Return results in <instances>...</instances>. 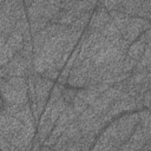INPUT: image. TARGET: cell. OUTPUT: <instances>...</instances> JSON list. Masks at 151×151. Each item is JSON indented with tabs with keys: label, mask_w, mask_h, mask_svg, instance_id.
Listing matches in <instances>:
<instances>
[{
	"label": "cell",
	"mask_w": 151,
	"mask_h": 151,
	"mask_svg": "<svg viewBox=\"0 0 151 151\" xmlns=\"http://www.w3.org/2000/svg\"><path fill=\"white\" fill-rule=\"evenodd\" d=\"M139 122V112H126L112 120L97 137L92 150H120L132 136Z\"/></svg>",
	"instance_id": "6da1fadb"
},
{
	"label": "cell",
	"mask_w": 151,
	"mask_h": 151,
	"mask_svg": "<svg viewBox=\"0 0 151 151\" xmlns=\"http://www.w3.org/2000/svg\"><path fill=\"white\" fill-rule=\"evenodd\" d=\"M72 31L71 26L60 25L57 33L50 37L41 50L34 53L33 57V70L38 74H42L51 68H57V61L63 55L65 50V41Z\"/></svg>",
	"instance_id": "7a4b0ae2"
},
{
	"label": "cell",
	"mask_w": 151,
	"mask_h": 151,
	"mask_svg": "<svg viewBox=\"0 0 151 151\" xmlns=\"http://www.w3.org/2000/svg\"><path fill=\"white\" fill-rule=\"evenodd\" d=\"M1 100L11 105L29 103L28 97V77L0 78Z\"/></svg>",
	"instance_id": "3957f363"
},
{
	"label": "cell",
	"mask_w": 151,
	"mask_h": 151,
	"mask_svg": "<svg viewBox=\"0 0 151 151\" xmlns=\"http://www.w3.org/2000/svg\"><path fill=\"white\" fill-rule=\"evenodd\" d=\"M67 103L65 101L64 97H61L58 100H51L48 99L47 105L38 122V126H37V137L41 140V143H44L47 137L50 136V133L52 132L53 127L57 124V120L59 119L60 114L64 112L65 107H66Z\"/></svg>",
	"instance_id": "277c9868"
},
{
	"label": "cell",
	"mask_w": 151,
	"mask_h": 151,
	"mask_svg": "<svg viewBox=\"0 0 151 151\" xmlns=\"http://www.w3.org/2000/svg\"><path fill=\"white\" fill-rule=\"evenodd\" d=\"M139 122L130 139L122 145L120 150H139L151 138V107H144L138 111Z\"/></svg>",
	"instance_id": "5b68a950"
},
{
	"label": "cell",
	"mask_w": 151,
	"mask_h": 151,
	"mask_svg": "<svg viewBox=\"0 0 151 151\" xmlns=\"http://www.w3.org/2000/svg\"><path fill=\"white\" fill-rule=\"evenodd\" d=\"M130 44L123 38L118 41H107L106 45L90 60L94 66H107L124 60Z\"/></svg>",
	"instance_id": "8992f818"
},
{
	"label": "cell",
	"mask_w": 151,
	"mask_h": 151,
	"mask_svg": "<svg viewBox=\"0 0 151 151\" xmlns=\"http://www.w3.org/2000/svg\"><path fill=\"white\" fill-rule=\"evenodd\" d=\"M17 117L8 114L5 111L0 112V150L11 151V140L12 138L25 126Z\"/></svg>",
	"instance_id": "52a82bcc"
},
{
	"label": "cell",
	"mask_w": 151,
	"mask_h": 151,
	"mask_svg": "<svg viewBox=\"0 0 151 151\" xmlns=\"http://www.w3.org/2000/svg\"><path fill=\"white\" fill-rule=\"evenodd\" d=\"M33 72V61L28 60L19 52L6 65L0 67V78L28 77Z\"/></svg>",
	"instance_id": "ba28073f"
},
{
	"label": "cell",
	"mask_w": 151,
	"mask_h": 151,
	"mask_svg": "<svg viewBox=\"0 0 151 151\" xmlns=\"http://www.w3.org/2000/svg\"><path fill=\"white\" fill-rule=\"evenodd\" d=\"M92 68L93 65L90 59H83L80 61H77L68 74L67 85L74 88H83L90 86Z\"/></svg>",
	"instance_id": "9c48e42d"
},
{
	"label": "cell",
	"mask_w": 151,
	"mask_h": 151,
	"mask_svg": "<svg viewBox=\"0 0 151 151\" xmlns=\"http://www.w3.org/2000/svg\"><path fill=\"white\" fill-rule=\"evenodd\" d=\"M25 44V38L22 33L14 29L8 37L7 40L0 44V63L1 66L6 65L17 53L21 51Z\"/></svg>",
	"instance_id": "30bf717a"
},
{
	"label": "cell",
	"mask_w": 151,
	"mask_h": 151,
	"mask_svg": "<svg viewBox=\"0 0 151 151\" xmlns=\"http://www.w3.org/2000/svg\"><path fill=\"white\" fill-rule=\"evenodd\" d=\"M60 9V6L52 5L47 0H33L32 4L27 7V17L29 21L40 18H46L52 21Z\"/></svg>",
	"instance_id": "8fae6325"
},
{
	"label": "cell",
	"mask_w": 151,
	"mask_h": 151,
	"mask_svg": "<svg viewBox=\"0 0 151 151\" xmlns=\"http://www.w3.org/2000/svg\"><path fill=\"white\" fill-rule=\"evenodd\" d=\"M151 26V21L144 18H139V17H133L131 19V21L129 22L127 27L125 28V31L123 32V39L126 40L129 44H132L133 41H136L137 39H139V37Z\"/></svg>",
	"instance_id": "7c38bea8"
},
{
	"label": "cell",
	"mask_w": 151,
	"mask_h": 151,
	"mask_svg": "<svg viewBox=\"0 0 151 151\" xmlns=\"http://www.w3.org/2000/svg\"><path fill=\"white\" fill-rule=\"evenodd\" d=\"M110 21H111L110 12L106 8L101 7V6H97L96 9L93 11L92 15H91V19H90L87 28L91 29V31L99 32Z\"/></svg>",
	"instance_id": "4fadbf2b"
},
{
	"label": "cell",
	"mask_w": 151,
	"mask_h": 151,
	"mask_svg": "<svg viewBox=\"0 0 151 151\" xmlns=\"http://www.w3.org/2000/svg\"><path fill=\"white\" fill-rule=\"evenodd\" d=\"M110 12V15H111V20L112 22L117 26V28L122 32V35H123V32L125 31V28L127 27L129 22L131 21V19L133 17L124 13V12H120V11H117V9H113V11H109Z\"/></svg>",
	"instance_id": "5bb4252c"
},
{
	"label": "cell",
	"mask_w": 151,
	"mask_h": 151,
	"mask_svg": "<svg viewBox=\"0 0 151 151\" xmlns=\"http://www.w3.org/2000/svg\"><path fill=\"white\" fill-rule=\"evenodd\" d=\"M143 2L144 0H122L120 7L118 11L124 12L131 17H137L142 8Z\"/></svg>",
	"instance_id": "9a60e30c"
},
{
	"label": "cell",
	"mask_w": 151,
	"mask_h": 151,
	"mask_svg": "<svg viewBox=\"0 0 151 151\" xmlns=\"http://www.w3.org/2000/svg\"><path fill=\"white\" fill-rule=\"evenodd\" d=\"M78 18V15L70 9H60L59 13L54 17V19L51 22H55V24H61V25H66V26H71L74 20Z\"/></svg>",
	"instance_id": "2e32d148"
},
{
	"label": "cell",
	"mask_w": 151,
	"mask_h": 151,
	"mask_svg": "<svg viewBox=\"0 0 151 151\" xmlns=\"http://www.w3.org/2000/svg\"><path fill=\"white\" fill-rule=\"evenodd\" d=\"M99 32L104 35V38H106L110 41H118V40H120L123 38L122 32L117 28V26L112 22V20L110 22H107Z\"/></svg>",
	"instance_id": "e0dca14e"
},
{
	"label": "cell",
	"mask_w": 151,
	"mask_h": 151,
	"mask_svg": "<svg viewBox=\"0 0 151 151\" xmlns=\"http://www.w3.org/2000/svg\"><path fill=\"white\" fill-rule=\"evenodd\" d=\"M145 47H146V42L143 41L142 39H137L136 41H133L132 44H130L129 46V50H127V54L129 57H131L132 59L139 61L144 51H145Z\"/></svg>",
	"instance_id": "ac0fdd59"
},
{
	"label": "cell",
	"mask_w": 151,
	"mask_h": 151,
	"mask_svg": "<svg viewBox=\"0 0 151 151\" xmlns=\"http://www.w3.org/2000/svg\"><path fill=\"white\" fill-rule=\"evenodd\" d=\"M92 13H93V12H85V13L80 14V15L74 20V22L71 25V27L74 28V29H78V31L84 32V31L87 28V26H88V22H90V19H91Z\"/></svg>",
	"instance_id": "d6986e66"
},
{
	"label": "cell",
	"mask_w": 151,
	"mask_h": 151,
	"mask_svg": "<svg viewBox=\"0 0 151 151\" xmlns=\"http://www.w3.org/2000/svg\"><path fill=\"white\" fill-rule=\"evenodd\" d=\"M150 66H151V44H146L145 51H144L140 60L138 61L137 66L134 67V70H145Z\"/></svg>",
	"instance_id": "ffe728a7"
},
{
	"label": "cell",
	"mask_w": 151,
	"mask_h": 151,
	"mask_svg": "<svg viewBox=\"0 0 151 151\" xmlns=\"http://www.w3.org/2000/svg\"><path fill=\"white\" fill-rule=\"evenodd\" d=\"M77 92H78V88L71 87L68 85H63V97H64V99L67 104L73 103V100L77 96Z\"/></svg>",
	"instance_id": "44dd1931"
},
{
	"label": "cell",
	"mask_w": 151,
	"mask_h": 151,
	"mask_svg": "<svg viewBox=\"0 0 151 151\" xmlns=\"http://www.w3.org/2000/svg\"><path fill=\"white\" fill-rule=\"evenodd\" d=\"M122 0H98V6H101L106 8L107 11H113V9H119Z\"/></svg>",
	"instance_id": "7402d4cb"
},
{
	"label": "cell",
	"mask_w": 151,
	"mask_h": 151,
	"mask_svg": "<svg viewBox=\"0 0 151 151\" xmlns=\"http://www.w3.org/2000/svg\"><path fill=\"white\" fill-rule=\"evenodd\" d=\"M137 64H138L137 60H134L131 57L126 55L124 58V60H123V72L124 73H131L134 70V67L137 66Z\"/></svg>",
	"instance_id": "603a6c76"
},
{
	"label": "cell",
	"mask_w": 151,
	"mask_h": 151,
	"mask_svg": "<svg viewBox=\"0 0 151 151\" xmlns=\"http://www.w3.org/2000/svg\"><path fill=\"white\" fill-rule=\"evenodd\" d=\"M143 105L144 107H151V88L143 94Z\"/></svg>",
	"instance_id": "cb8c5ba5"
},
{
	"label": "cell",
	"mask_w": 151,
	"mask_h": 151,
	"mask_svg": "<svg viewBox=\"0 0 151 151\" xmlns=\"http://www.w3.org/2000/svg\"><path fill=\"white\" fill-rule=\"evenodd\" d=\"M139 39H142V40L145 41L146 44H151V26L139 37Z\"/></svg>",
	"instance_id": "d4e9b609"
},
{
	"label": "cell",
	"mask_w": 151,
	"mask_h": 151,
	"mask_svg": "<svg viewBox=\"0 0 151 151\" xmlns=\"http://www.w3.org/2000/svg\"><path fill=\"white\" fill-rule=\"evenodd\" d=\"M146 71V77H147V83H151V66L145 68Z\"/></svg>",
	"instance_id": "484cf974"
},
{
	"label": "cell",
	"mask_w": 151,
	"mask_h": 151,
	"mask_svg": "<svg viewBox=\"0 0 151 151\" xmlns=\"http://www.w3.org/2000/svg\"><path fill=\"white\" fill-rule=\"evenodd\" d=\"M47 1L52 5H57V6H60V7H61V2H63V0H47Z\"/></svg>",
	"instance_id": "4316f807"
},
{
	"label": "cell",
	"mask_w": 151,
	"mask_h": 151,
	"mask_svg": "<svg viewBox=\"0 0 151 151\" xmlns=\"http://www.w3.org/2000/svg\"><path fill=\"white\" fill-rule=\"evenodd\" d=\"M149 149H151V138L147 140V143L143 146V149H142V150H149Z\"/></svg>",
	"instance_id": "83f0119b"
},
{
	"label": "cell",
	"mask_w": 151,
	"mask_h": 151,
	"mask_svg": "<svg viewBox=\"0 0 151 151\" xmlns=\"http://www.w3.org/2000/svg\"><path fill=\"white\" fill-rule=\"evenodd\" d=\"M24 1H25V6H26V8H27V7L32 4V1H33V0H24Z\"/></svg>",
	"instance_id": "f1b7e54d"
}]
</instances>
